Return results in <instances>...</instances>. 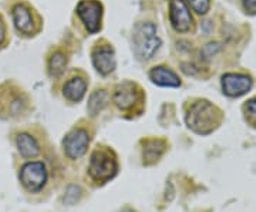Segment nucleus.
<instances>
[{
	"instance_id": "nucleus-1",
	"label": "nucleus",
	"mask_w": 256,
	"mask_h": 212,
	"mask_svg": "<svg viewBox=\"0 0 256 212\" xmlns=\"http://www.w3.org/2000/svg\"><path fill=\"white\" fill-rule=\"evenodd\" d=\"M220 114L222 112L214 104L204 100L192 104L185 120L194 132L200 136H208L218 128L222 118Z\"/></svg>"
},
{
	"instance_id": "nucleus-2",
	"label": "nucleus",
	"mask_w": 256,
	"mask_h": 212,
	"mask_svg": "<svg viewBox=\"0 0 256 212\" xmlns=\"http://www.w3.org/2000/svg\"><path fill=\"white\" fill-rule=\"evenodd\" d=\"M136 54L141 60H151L161 47V38L156 36V26L152 23H141L134 32Z\"/></svg>"
},
{
	"instance_id": "nucleus-3",
	"label": "nucleus",
	"mask_w": 256,
	"mask_h": 212,
	"mask_svg": "<svg viewBox=\"0 0 256 212\" xmlns=\"http://www.w3.org/2000/svg\"><path fill=\"white\" fill-rule=\"evenodd\" d=\"M117 170H118V166L111 151L104 150V148H98L94 151L92 161H90L88 172L96 182H100V184L108 182L116 176Z\"/></svg>"
},
{
	"instance_id": "nucleus-4",
	"label": "nucleus",
	"mask_w": 256,
	"mask_h": 212,
	"mask_svg": "<svg viewBox=\"0 0 256 212\" xmlns=\"http://www.w3.org/2000/svg\"><path fill=\"white\" fill-rule=\"evenodd\" d=\"M47 168L43 162H28L20 171V181L28 192H38L47 182Z\"/></svg>"
},
{
	"instance_id": "nucleus-5",
	"label": "nucleus",
	"mask_w": 256,
	"mask_h": 212,
	"mask_svg": "<svg viewBox=\"0 0 256 212\" xmlns=\"http://www.w3.org/2000/svg\"><path fill=\"white\" fill-rule=\"evenodd\" d=\"M77 14L90 33H97L101 28L102 6L97 0H82L77 6Z\"/></svg>"
},
{
	"instance_id": "nucleus-6",
	"label": "nucleus",
	"mask_w": 256,
	"mask_h": 212,
	"mask_svg": "<svg viewBox=\"0 0 256 212\" xmlns=\"http://www.w3.org/2000/svg\"><path fill=\"white\" fill-rule=\"evenodd\" d=\"M170 20L172 28L178 33H188L192 28L194 18L184 0H171L170 2Z\"/></svg>"
},
{
	"instance_id": "nucleus-7",
	"label": "nucleus",
	"mask_w": 256,
	"mask_h": 212,
	"mask_svg": "<svg viewBox=\"0 0 256 212\" xmlns=\"http://www.w3.org/2000/svg\"><path fill=\"white\" fill-rule=\"evenodd\" d=\"M88 144H90L88 132L86 130H74L66 137L63 142L66 156L72 160H78L87 152Z\"/></svg>"
},
{
	"instance_id": "nucleus-8",
	"label": "nucleus",
	"mask_w": 256,
	"mask_h": 212,
	"mask_svg": "<svg viewBox=\"0 0 256 212\" xmlns=\"http://www.w3.org/2000/svg\"><path fill=\"white\" fill-rule=\"evenodd\" d=\"M138 100H140V92H138L137 86L130 83V82L120 84L118 87L116 88L114 97H112L114 104L122 111L134 108L138 104Z\"/></svg>"
},
{
	"instance_id": "nucleus-9",
	"label": "nucleus",
	"mask_w": 256,
	"mask_h": 212,
	"mask_svg": "<svg viewBox=\"0 0 256 212\" xmlns=\"http://www.w3.org/2000/svg\"><path fill=\"white\" fill-rule=\"evenodd\" d=\"M252 87L250 77L244 74H225L222 77V90L229 97L245 96Z\"/></svg>"
},
{
	"instance_id": "nucleus-10",
	"label": "nucleus",
	"mask_w": 256,
	"mask_h": 212,
	"mask_svg": "<svg viewBox=\"0 0 256 212\" xmlns=\"http://www.w3.org/2000/svg\"><path fill=\"white\" fill-rule=\"evenodd\" d=\"M92 63H94V67L97 68V72L102 76L112 73L117 67L114 50L111 47L106 46L96 48V52L92 53Z\"/></svg>"
},
{
	"instance_id": "nucleus-11",
	"label": "nucleus",
	"mask_w": 256,
	"mask_h": 212,
	"mask_svg": "<svg viewBox=\"0 0 256 212\" xmlns=\"http://www.w3.org/2000/svg\"><path fill=\"white\" fill-rule=\"evenodd\" d=\"M13 20L14 26L22 34L30 36L34 33V20L32 16V12L24 4H18L13 9Z\"/></svg>"
},
{
	"instance_id": "nucleus-12",
	"label": "nucleus",
	"mask_w": 256,
	"mask_h": 212,
	"mask_svg": "<svg viewBox=\"0 0 256 212\" xmlns=\"http://www.w3.org/2000/svg\"><path fill=\"white\" fill-rule=\"evenodd\" d=\"M150 78H151L152 83L160 86V87H174V88H176V87L181 86L180 77L172 70H170L166 67L152 68L151 73H150Z\"/></svg>"
},
{
	"instance_id": "nucleus-13",
	"label": "nucleus",
	"mask_w": 256,
	"mask_h": 212,
	"mask_svg": "<svg viewBox=\"0 0 256 212\" xmlns=\"http://www.w3.org/2000/svg\"><path fill=\"white\" fill-rule=\"evenodd\" d=\"M87 92V83L82 77H74L70 82H67L63 88L64 97L72 102H82Z\"/></svg>"
},
{
	"instance_id": "nucleus-14",
	"label": "nucleus",
	"mask_w": 256,
	"mask_h": 212,
	"mask_svg": "<svg viewBox=\"0 0 256 212\" xmlns=\"http://www.w3.org/2000/svg\"><path fill=\"white\" fill-rule=\"evenodd\" d=\"M166 144L162 140H148L144 144V152H142V158H144V164L146 166H152L156 164L160 158L162 157L165 152Z\"/></svg>"
},
{
	"instance_id": "nucleus-15",
	"label": "nucleus",
	"mask_w": 256,
	"mask_h": 212,
	"mask_svg": "<svg viewBox=\"0 0 256 212\" xmlns=\"http://www.w3.org/2000/svg\"><path fill=\"white\" fill-rule=\"evenodd\" d=\"M18 152L24 158H34L40 154V146L34 137L28 134H20L18 138Z\"/></svg>"
},
{
	"instance_id": "nucleus-16",
	"label": "nucleus",
	"mask_w": 256,
	"mask_h": 212,
	"mask_svg": "<svg viewBox=\"0 0 256 212\" xmlns=\"http://www.w3.org/2000/svg\"><path fill=\"white\" fill-rule=\"evenodd\" d=\"M108 104V94L104 90H98V92H92L88 102V112L92 117L98 116L101 111L104 110Z\"/></svg>"
},
{
	"instance_id": "nucleus-17",
	"label": "nucleus",
	"mask_w": 256,
	"mask_h": 212,
	"mask_svg": "<svg viewBox=\"0 0 256 212\" xmlns=\"http://www.w3.org/2000/svg\"><path fill=\"white\" fill-rule=\"evenodd\" d=\"M66 66H67V56L63 52H56L50 58L48 72L53 77H60L66 72Z\"/></svg>"
},
{
	"instance_id": "nucleus-18",
	"label": "nucleus",
	"mask_w": 256,
	"mask_h": 212,
	"mask_svg": "<svg viewBox=\"0 0 256 212\" xmlns=\"http://www.w3.org/2000/svg\"><path fill=\"white\" fill-rule=\"evenodd\" d=\"M188 2L194 12H196L198 14H206L210 12V0H188Z\"/></svg>"
},
{
	"instance_id": "nucleus-19",
	"label": "nucleus",
	"mask_w": 256,
	"mask_h": 212,
	"mask_svg": "<svg viewBox=\"0 0 256 212\" xmlns=\"http://www.w3.org/2000/svg\"><path fill=\"white\" fill-rule=\"evenodd\" d=\"M246 114L248 117H249V121L254 122L256 126V98L250 100L246 104Z\"/></svg>"
},
{
	"instance_id": "nucleus-20",
	"label": "nucleus",
	"mask_w": 256,
	"mask_h": 212,
	"mask_svg": "<svg viewBox=\"0 0 256 212\" xmlns=\"http://www.w3.org/2000/svg\"><path fill=\"white\" fill-rule=\"evenodd\" d=\"M242 2H244V6H245V9H246L249 13L255 14L256 13V0H242Z\"/></svg>"
},
{
	"instance_id": "nucleus-21",
	"label": "nucleus",
	"mask_w": 256,
	"mask_h": 212,
	"mask_svg": "<svg viewBox=\"0 0 256 212\" xmlns=\"http://www.w3.org/2000/svg\"><path fill=\"white\" fill-rule=\"evenodd\" d=\"M4 40H6V26H4L3 18H0V46L4 43Z\"/></svg>"
},
{
	"instance_id": "nucleus-22",
	"label": "nucleus",
	"mask_w": 256,
	"mask_h": 212,
	"mask_svg": "<svg viewBox=\"0 0 256 212\" xmlns=\"http://www.w3.org/2000/svg\"><path fill=\"white\" fill-rule=\"evenodd\" d=\"M124 212H132V211H124Z\"/></svg>"
}]
</instances>
